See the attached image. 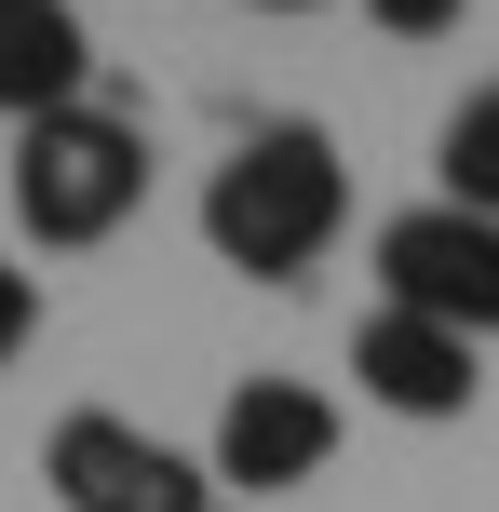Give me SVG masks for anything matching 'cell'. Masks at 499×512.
<instances>
[{"label":"cell","mask_w":499,"mask_h":512,"mask_svg":"<svg viewBox=\"0 0 499 512\" xmlns=\"http://www.w3.org/2000/svg\"><path fill=\"white\" fill-rule=\"evenodd\" d=\"M338 230H351V162H338L324 122H257V135H230V162L203 176V243H216V270H243V283L324 270Z\"/></svg>","instance_id":"1"},{"label":"cell","mask_w":499,"mask_h":512,"mask_svg":"<svg viewBox=\"0 0 499 512\" xmlns=\"http://www.w3.org/2000/svg\"><path fill=\"white\" fill-rule=\"evenodd\" d=\"M135 203H149V135H135V108L81 95V108H54V122L14 135V216H27V243L81 256V243L122 230Z\"/></svg>","instance_id":"2"},{"label":"cell","mask_w":499,"mask_h":512,"mask_svg":"<svg viewBox=\"0 0 499 512\" xmlns=\"http://www.w3.org/2000/svg\"><path fill=\"white\" fill-rule=\"evenodd\" d=\"M378 310H419L446 337H499V216H459V203H405L378 216Z\"/></svg>","instance_id":"3"},{"label":"cell","mask_w":499,"mask_h":512,"mask_svg":"<svg viewBox=\"0 0 499 512\" xmlns=\"http://www.w3.org/2000/svg\"><path fill=\"white\" fill-rule=\"evenodd\" d=\"M41 486L68 499V512H216V472L189 459V445L135 432V418H108V405L54 418V445H41Z\"/></svg>","instance_id":"4"},{"label":"cell","mask_w":499,"mask_h":512,"mask_svg":"<svg viewBox=\"0 0 499 512\" xmlns=\"http://www.w3.org/2000/svg\"><path fill=\"white\" fill-rule=\"evenodd\" d=\"M324 459H338V391H311V378H243L216 405V445H203L216 499H284Z\"/></svg>","instance_id":"5"},{"label":"cell","mask_w":499,"mask_h":512,"mask_svg":"<svg viewBox=\"0 0 499 512\" xmlns=\"http://www.w3.org/2000/svg\"><path fill=\"white\" fill-rule=\"evenodd\" d=\"M351 378H365V405H392V418H473L486 364H473V337L419 324V310H365V324H351Z\"/></svg>","instance_id":"6"},{"label":"cell","mask_w":499,"mask_h":512,"mask_svg":"<svg viewBox=\"0 0 499 512\" xmlns=\"http://www.w3.org/2000/svg\"><path fill=\"white\" fill-rule=\"evenodd\" d=\"M95 95V41H81V0H0V122H54V108Z\"/></svg>","instance_id":"7"},{"label":"cell","mask_w":499,"mask_h":512,"mask_svg":"<svg viewBox=\"0 0 499 512\" xmlns=\"http://www.w3.org/2000/svg\"><path fill=\"white\" fill-rule=\"evenodd\" d=\"M432 176H446L432 203H459V216H499V81L446 108V135H432Z\"/></svg>","instance_id":"8"},{"label":"cell","mask_w":499,"mask_h":512,"mask_svg":"<svg viewBox=\"0 0 499 512\" xmlns=\"http://www.w3.org/2000/svg\"><path fill=\"white\" fill-rule=\"evenodd\" d=\"M459 14H473V0H365V27H392V41H446Z\"/></svg>","instance_id":"9"},{"label":"cell","mask_w":499,"mask_h":512,"mask_svg":"<svg viewBox=\"0 0 499 512\" xmlns=\"http://www.w3.org/2000/svg\"><path fill=\"white\" fill-rule=\"evenodd\" d=\"M27 337H41V283H27V270H14V256H0V364H14V351H27Z\"/></svg>","instance_id":"10"},{"label":"cell","mask_w":499,"mask_h":512,"mask_svg":"<svg viewBox=\"0 0 499 512\" xmlns=\"http://www.w3.org/2000/svg\"><path fill=\"white\" fill-rule=\"evenodd\" d=\"M270 14H311V0H270Z\"/></svg>","instance_id":"11"}]
</instances>
